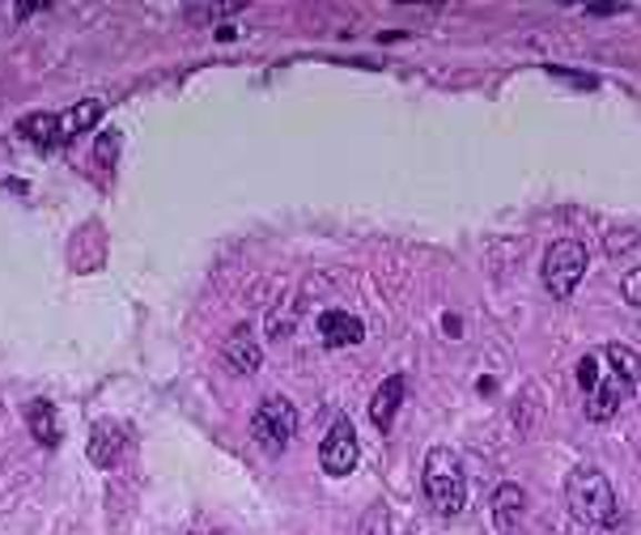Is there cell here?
Returning a JSON list of instances; mask_svg holds the SVG:
<instances>
[{"label":"cell","instance_id":"cell-10","mask_svg":"<svg viewBox=\"0 0 641 535\" xmlns=\"http://www.w3.org/2000/svg\"><path fill=\"white\" fill-rule=\"evenodd\" d=\"M361 336H365V327L349 311H323L319 315V341H323V349H349V344H361Z\"/></svg>","mask_w":641,"mask_h":535},{"label":"cell","instance_id":"cell-14","mask_svg":"<svg viewBox=\"0 0 641 535\" xmlns=\"http://www.w3.org/2000/svg\"><path fill=\"white\" fill-rule=\"evenodd\" d=\"M18 132H22L30 145L51 149L56 145V132H60V120H56V115H43V111H34V115H26V120L18 123Z\"/></svg>","mask_w":641,"mask_h":535},{"label":"cell","instance_id":"cell-5","mask_svg":"<svg viewBox=\"0 0 641 535\" xmlns=\"http://www.w3.org/2000/svg\"><path fill=\"white\" fill-rule=\"evenodd\" d=\"M587 264H591V255H587V246L578 243V239H561V243H552L544 255L548 293L570 297V293L578 290V281L587 276Z\"/></svg>","mask_w":641,"mask_h":535},{"label":"cell","instance_id":"cell-19","mask_svg":"<svg viewBox=\"0 0 641 535\" xmlns=\"http://www.w3.org/2000/svg\"><path fill=\"white\" fill-rule=\"evenodd\" d=\"M587 13L591 18H617V13H624V4H587Z\"/></svg>","mask_w":641,"mask_h":535},{"label":"cell","instance_id":"cell-7","mask_svg":"<svg viewBox=\"0 0 641 535\" xmlns=\"http://www.w3.org/2000/svg\"><path fill=\"white\" fill-rule=\"evenodd\" d=\"M221 357H226V365L234 370L238 378H247V374H256L263 365V349L256 341V332L247 323H238L234 332L226 336V344H221Z\"/></svg>","mask_w":641,"mask_h":535},{"label":"cell","instance_id":"cell-1","mask_svg":"<svg viewBox=\"0 0 641 535\" xmlns=\"http://www.w3.org/2000/svg\"><path fill=\"white\" fill-rule=\"evenodd\" d=\"M599 362H603V374L587 395V416L591 421H612L617 408L624 404V395H633V387H638L641 357L629 344H608V349H599Z\"/></svg>","mask_w":641,"mask_h":535},{"label":"cell","instance_id":"cell-4","mask_svg":"<svg viewBox=\"0 0 641 535\" xmlns=\"http://www.w3.org/2000/svg\"><path fill=\"white\" fill-rule=\"evenodd\" d=\"M293 434H298V408L286 395H268L251 416V438L260 442L268 455H281L293 442Z\"/></svg>","mask_w":641,"mask_h":535},{"label":"cell","instance_id":"cell-6","mask_svg":"<svg viewBox=\"0 0 641 535\" xmlns=\"http://www.w3.org/2000/svg\"><path fill=\"white\" fill-rule=\"evenodd\" d=\"M357 460H361V446H357L353 421L340 416L332 430H328L323 446H319V463H323L328 476H349V472L357 467Z\"/></svg>","mask_w":641,"mask_h":535},{"label":"cell","instance_id":"cell-8","mask_svg":"<svg viewBox=\"0 0 641 535\" xmlns=\"http://www.w3.org/2000/svg\"><path fill=\"white\" fill-rule=\"evenodd\" d=\"M123 446H128V430H123L119 421H111V416H102L94 430H90V463L102 467V472L116 467Z\"/></svg>","mask_w":641,"mask_h":535},{"label":"cell","instance_id":"cell-15","mask_svg":"<svg viewBox=\"0 0 641 535\" xmlns=\"http://www.w3.org/2000/svg\"><path fill=\"white\" fill-rule=\"evenodd\" d=\"M242 9V0H226V4H188L183 9V18L191 26H204V18H226V13H238Z\"/></svg>","mask_w":641,"mask_h":535},{"label":"cell","instance_id":"cell-3","mask_svg":"<svg viewBox=\"0 0 641 535\" xmlns=\"http://www.w3.org/2000/svg\"><path fill=\"white\" fill-rule=\"evenodd\" d=\"M421 481H425L429 506L438 514H459L468 506V476H463V463H459V455L447 451V446H433L425 455Z\"/></svg>","mask_w":641,"mask_h":535},{"label":"cell","instance_id":"cell-17","mask_svg":"<svg viewBox=\"0 0 641 535\" xmlns=\"http://www.w3.org/2000/svg\"><path fill=\"white\" fill-rule=\"evenodd\" d=\"M620 293H624V302H629V306H638V311H641V268L624 272V281H620Z\"/></svg>","mask_w":641,"mask_h":535},{"label":"cell","instance_id":"cell-12","mask_svg":"<svg viewBox=\"0 0 641 535\" xmlns=\"http://www.w3.org/2000/svg\"><path fill=\"white\" fill-rule=\"evenodd\" d=\"M98 115H102V102H98V98H86V102L69 107L64 115H56V120H60L56 145H69V141H77V137H81V132H90V128L98 123Z\"/></svg>","mask_w":641,"mask_h":535},{"label":"cell","instance_id":"cell-16","mask_svg":"<svg viewBox=\"0 0 641 535\" xmlns=\"http://www.w3.org/2000/svg\"><path fill=\"white\" fill-rule=\"evenodd\" d=\"M599 374H603V362H599V353H591V357H582V362H578V383H582V391H587V395L594 391Z\"/></svg>","mask_w":641,"mask_h":535},{"label":"cell","instance_id":"cell-11","mask_svg":"<svg viewBox=\"0 0 641 535\" xmlns=\"http://www.w3.org/2000/svg\"><path fill=\"white\" fill-rule=\"evenodd\" d=\"M404 391H408L404 374H391V378L374 391V400H370V421H374L379 430H391V421H395L400 404H404Z\"/></svg>","mask_w":641,"mask_h":535},{"label":"cell","instance_id":"cell-2","mask_svg":"<svg viewBox=\"0 0 641 535\" xmlns=\"http://www.w3.org/2000/svg\"><path fill=\"white\" fill-rule=\"evenodd\" d=\"M565 506L570 514L582 523V527H617V493H612V481L591 467V463H578L570 476H565Z\"/></svg>","mask_w":641,"mask_h":535},{"label":"cell","instance_id":"cell-13","mask_svg":"<svg viewBox=\"0 0 641 535\" xmlns=\"http://www.w3.org/2000/svg\"><path fill=\"white\" fill-rule=\"evenodd\" d=\"M26 425H30V434L39 446H56L60 442V421H56V408H51L48 400H30L26 404Z\"/></svg>","mask_w":641,"mask_h":535},{"label":"cell","instance_id":"cell-20","mask_svg":"<svg viewBox=\"0 0 641 535\" xmlns=\"http://www.w3.org/2000/svg\"><path fill=\"white\" fill-rule=\"evenodd\" d=\"M116 145H119V137H116V132H107V137L98 141V158H102V162H111V153H116Z\"/></svg>","mask_w":641,"mask_h":535},{"label":"cell","instance_id":"cell-18","mask_svg":"<svg viewBox=\"0 0 641 535\" xmlns=\"http://www.w3.org/2000/svg\"><path fill=\"white\" fill-rule=\"evenodd\" d=\"M43 9H48L43 0H22V4H13V18L22 22V18H34V13H43Z\"/></svg>","mask_w":641,"mask_h":535},{"label":"cell","instance_id":"cell-9","mask_svg":"<svg viewBox=\"0 0 641 535\" xmlns=\"http://www.w3.org/2000/svg\"><path fill=\"white\" fill-rule=\"evenodd\" d=\"M527 518V493L514 481H505V485L493 488V523H498L501 535H519Z\"/></svg>","mask_w":641,"mask_h":535}]
</instances>
